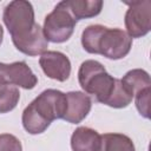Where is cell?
I'll return each mask as SVG.
<instances>
[{
    "instance_id": "cell-1",
    "label": "cell",
    "mask_w": 151,
    "mask_h": 151,
    "mask_svg": "<svg viewBox=\"0 0 151 151\" xmlns=\"http://www.w3.org/2000/svg\"><path fill=\"white\" fill-rule=\"evenodd\" d=\"M66 110V94L59 90L42 91L28 106L21 117L22 126L29 134H39L47 130L55 119H63Z\"/></svg>"
},
{
    "instance_id": "cell-2",
    "label": "cell",
    "mask_w": 151,
    "mask_h": 151,
    "mask_svg": "<svg viewBox=\"0 0 151 151\" xmlns=\"http://www.w3.org/2000/svg\"><path fill=\"white\" fill-rule=\"evenodd\" d=\"M117 78L106 72L97 60H85L78 71V81L86 94H92L97 101L105 104L111 96Z\"/></svg>"
},
{
    "instance_id": "cell-3",
    "label": "cell",
    "mask_w": 151,
    "mask_h": 151,
    "mask_svg": "<svg viewBox=\"0 0 151 151\" xmlns=\"http://www.w3.org/2000/svg\"><path fill=\"white\" fill-rule=\"evenodd\" d=\"M2 20L7 27L12 40L20 39L29 34L34 26V9L29 1L13 0L5 8Z\"/></svg>"
},
{
    "instance_id": "cell-4",
    "label": "cell",
    "mask_w": 151,
    "mask_h": 151,
    "mask_svg": "<svg viewBox=\"0 0 151 151\" xmlns=\"http://www.w3.org/2000/svg\"><path fill=\"white\" fill-rule=\"evenodd\" d=\"M76 24L77 21L71 14L66 1L64 0L58 2L54 9L45 17L42 31L47 41L61 44L71 38Z\"/></svg>"
},
{
    "instance_id": "cell-5",
    "label": "cell",
    "mask_w": 151,
    "mask_h": 151,
    "mask_svg": "<svg viewBox=\"0 0 151 151\" xmlns=\"http://www.w3.org/2000/svg\"><path fill=\"white\" fill-rule=\"evenodd\" d=\"M132 47V38L120 28L105 27L98 46L97 54H101L107 59L118 60L126 57Z\"/></svg>"
},
{
    "instance_id": "cell-6",
    "label": "cell",
    "mask_w": 151,
    "mask_h": 151,
    "mask_svg": "<svg viewBox=\"0 0 151 151\" xmlns=\"http://www.w3.org/2000/svg\"><path fill=\"white\" fill-rule=\"evenodd\" d=\"M127 6L124 19L126 33L131 38L145 37L151 29V1L138 0L127 2Z\"/></svg>"
},
{
    "instance_id": "cell-7",
    "label": "cell",
    "mask_w": 151,
    "mask_h": 151,
    "mask_svg": "<svg viewBox=\"0 0 151 151\" xmlns=\"http://www.w3.org/2000/svg\"><path fill=\"white\" fill-rule=\"evenodd\" d=\"M39 65L44 73L57 81H65L71 74V61L66 54L59 51H46L39 58Z\"/></svg>"
},
{
    "instance_id": "cell-8",
    "label": "cell",
    "mask_w": 151,
    "mask_h": 151,
    "mask_svg": "<svg viewBox=\"0 0 151 151\" xmlns=\"http://www.w3.org/2000/svg\"><path fill=\"white\" fill-rule=\"evenodd\" d=\"M0 70L5 78L17 87L32 90L38 84V78L25 61H14L12 64L0 63Z\"/></svg>"
},
{
    "instance_id": "cell-9",
    "label": "cell",
    "mask_w": 151,
    "mask_h": 151,
    "mask_svg": "<svg viewBox=\"0 0 151 151\" xmlns=\"http://www.w3.org/2000/svg\"><path fill=\"white\" fill-rule=\"evenodd\" d=\"M66 94V110L64 120L71 124H79L91 111L92 100L88 94L81 91H71Z\"/></svg>"
},
{
    "instance_id": "cell-10",
    "label": "cell",
    "mask_w": 151,
    "mask_h": 151,
    "mask_svg": "<svg viewBox=\"0 0 151 151\" xmlns=\"http://www.w3.org/2000/svg\"><path fill=\"white\" fill-rule=\"evenodd\" d=\"M12 41L18 51H20L21 53L28 57H35L42 54L44 52L47 51L48 47V41L45 38L42 27L39 24H35L33 31L26 37L20 39H13Z\"/></svg>"
},
{
    "instance_id": "cell-11",
    "label": "cell",
    "mask_w": 151,
    "mask_h": 151,
    "mask_svg": "<svg viewBox=\"0 0 151 151\" xmlns=\"http://www.w3.org/2000/svg\"><path fill=\"white\" fill-rule=\"evenodd\" d=\"M100 134L87 126L77 127L71 136L72 151H99Z\"/></svg>"
},
{
    "instance_id": "cell-12",
    "label": "cell",
    "mask_w": 151,
    "mask_h": 151,
    "mask_svg": "<svg viewBox=\"0 0 151 151\" xmlns=\"http://www.w3.org/2000/svg\"><path fill=\"white\" fill-rule=\"evenodd\" d=\"M66 5L77 20L97 17L103 8L101 0H65Z\"/></svg>"
},
{
    "instance_id": "cell-13",
    "label": "cell",
    "mask_w": 151,
    "mask_h": 151,
    "mask_svg": "<svg viewBox=\"0 0 151 151\" xmlns=\"http://www.w3.org/2000/svg\"><path fill=\"white\" fill-rule=\"evenodd\" d=\"M20 99L19 87L11 84L0 70V113H7L15 109Z\"/></svg>"
},
{
    "instance_id": "cell-14",
    "label": "cell",
    "mask_w": 151,
    "mask_h": 151,
    "mask_svg": "<svg viewBox=\"0 0 151 151\" xmlns=\"http://www.w3.org/2000/svg\"><path fill=\"white\" fill-rule=\"evenodd\" d=\"M122 84L125 88L134 97L139 91L151 87L150 74L142 68H133L125 73V76L120 79Z\"/></svg>"
},
{
    "instance_id": "cell-15",
    "label": "cell",
    "mask_w": 151,
    "mask_h": 151,
    "mask_svg": "<svg viewBox=\"0 0 151 151\" xmlns=\"http://www.w3.org/2000/svg\"><path fill=\"white\" fill-rule=\"evenodd\" d=\"M99 151H136L130 137L123 133H104L100 136Z\"/></svg>"
},
{
    "instance_id": "cell-16",
    "label": "cell",
    "mask_w": 151,
    "mask_h": 151,
    "mask_svg": "<svg viewBox=\"0 0 151 151\" xmlns=\"http://www.w3.org/2000/svg\"><path fill=\"white\" fill-rule=\"evenodd\" d=\"M105 29L103 25H90L81 33V45L84 50L91 54H97V46L99 38Z\"/></svg>"
},
{
    "instance_id": "cell-17",
    "label": "cell",
    "mask_w": 151,
    "mask_h": 151,
    "mask_svg": "<svg viewBox=\"0 0 151 151\" xmlns=\"http://www.w3.org/2000/svg\"><path fill=\"white\" fill-rule=\"evenodd\" d=\"M150 93H151V87L144 88L142 91H139L134 98H136V107L139 112V114L146 119L150 118V109H149V104H150Z\"/></svg>"
},
{
    "instance_id": "cell-18",
    "label": "cell",
    "mask_w": 151,
    "mask_h": 151,
    "mask_svg": "<svg viewBox=\"0 0 151 151\" xmlns=\"http://www.w3.org/2000/svg\"><path fill=\"white\" fill-rule=\"evenodd\" d=\"M0 151H22L21 142L11 133H1Z\"/></svg>"
},
{
    "instance_id": "cell-19",
    "label": "cell",
    "mask_w": 151,
    "mask_h": 151,
    "mask_svg": "<svg viewBox=\"0 0 151 151\" xmlns=\"http://www.w3.org/2000/svg\"><path fill=\"white\" fill-rule=\"evenodd\" d=\"M2 38H4V28H2V26L0 25V45H1V42H2Z\"/></svg>"
}]
</instances>
